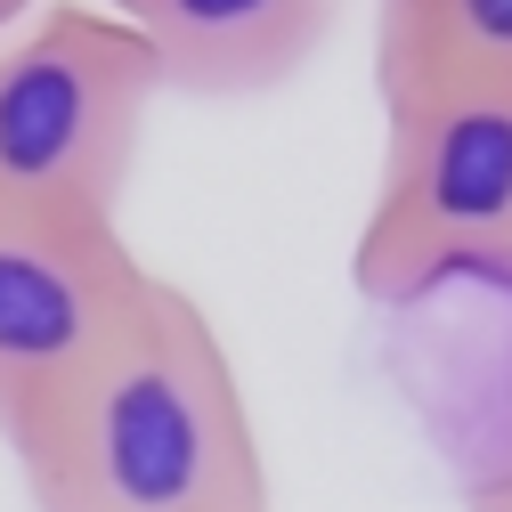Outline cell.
<instances>
[{"label":"cell","mask_w":512,"mask_h":512,"mask_svg":"<svg viewBox=\"0 0 512 512\" xmlns=\"http://www.w3.org/2000/svg\"><path fill=\"white\" fill-rule=\"evenodd\" d=\"M374 82L512 90V0H374Z\"/></svg>","instance_id":"6"},{"label":"cell","mask_w":512,"mask_h":512,"mask_svg":"<svg viewBox=\"0 0 512 512\" xmlns=\"http://www.w3.org/2000/svg\"><path fill=\"white\" fill-rule=\"evenodd\" d=\"M472 512H512V472H504L496 488H480V496H472Z\"/></svg>","instance_id":"7"},{"label":"cell","mask_w":512,"mask_h":512,"mask_svg":"<svg viewBox=\"0 0 512 512\" xmlns=\"http://www.w3.org/2000/svg\"><path fill=\"white\" fill-rule=\"evenodd\" d=\"M33 9H41V0H0V41H9V33H17Z\"/></svg>","instance_id":"8"},{"label":"cell","mask_w":512,"mask_h":512,"mask_svg":"<svg viewBox=\"0 0 512 512\" xmlns=\"http://www.w3.org/2000/svg\"><path fill=\"white\" fill-rule=\"evenodd\" d=\"M496 285H512V261H504V269H496Z\"/></svg>","instance_id":"9"},{"label":"cell","mask_w":512,"mask_h":512,"mask_svg":"<svg viewBox=\"0 0 512 512\" xmlns=\"http://www.w3.org/2000/svg\"><path fill=\"white\" fill-rule=\"evenodd\" d=\"M147 41L98 0H49L0 41V204L114 220L155 106Z\"/></svg>","instance_id":"2"},{"label":"cell","mask_w":512,"mask_h":512,"mask_svg":"<svg viewBox=\"0 0 512 512\" xmlns=\"http://www.w3.org/2000/svg\"><path fill=\"white\" fill-rule=\"evenodd\" d=\"M179 98H269L326 49L342 0H98Z\"/></svg>","instance_id":"5"},{"label":"cell","mask_w":512,"mask_h":512,"mask_svg":"<svg viewBox=\"0 0 512 512\" xmlns=\"http://www.w3.org/2000/svg\"><path fill=\"white\" fill-rule=\"evenodd\" d=\"M512 261V90L382 98V171L350 244L366 301H415Z\"/></svg>","instance_id":"3"},{"label":"cell","mask_w":512,"mask_h":512,"mask_svg":"<svg viewBox=\"0 0 512 512\" xmlns=\"http://www.w3.org/2000/svg\"><path fill=\"white\" fill-rule=\"evenodd\" d=\"M155 269L122 220H57L0 204V439L25 431L114 342Z\"/></svg>","instance_id":"4"},{"label":"cell","mask_w":512,"mask_h":512,"mask_svg":"<svg viewBox=\"0 0 512 512\" xmlns=\"http://www.w3.org/2000/svg\"><path fill=\"white\" fill-rule=\"evenodd\" d=\"M33 512H277L212 309L155 269L114 342L0 439Z\"/></svg>","instance_id":"1"}]
</instances>
